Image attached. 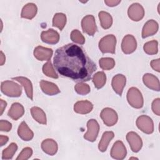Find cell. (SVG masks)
I'll return each instance as SVG.
<instances>
[{"label":"cell","instance_id":"obj_39","mask_svg":"<svg viewBox=\"0 0 160 160\" xmlns=\"http://www.w3.org/2000/svg\"><path fill=\"white\" fill-rule=\"evenodd\" d=\"M160 60L159 59H154L152 61H151V66L152 67V68L155 70L157 72H159L160 71Z\"/></svg>","mask_w":160,"mask_h":160},{"label":"cell","instance_id":"obj_1","mask_svg":"<svg viewBox=\"0 0 160 160\" xmlns=\"http://www.w3.org/2000/svg\"><path fill=\"white\" fill-rule=\"evenodd\" d=\"M53 61L55 69L61 75L76 82L89 81L97 69L84 49L72 43L58 48Z\"/></svg>","mask_w":160,"mask_h":160},{"label":"cell","instance_id":"obj_40","mask_svg":"<svg viewBox=\"0 0 160 160\" xmlns=\"http://www.w3.org/2000/svg\"><path fill=\"white\" fill-rule=\"evenodd\" d=\"M121 2V1H116V0H105L104 3L110 7H114L118 5Z\"/></svg>","mask_w":160,"mask_h":160},{"label":"cell","instance_id":"obj_25","mask_svg":"<svg viewBox=\"0 0 160 160\" xmlns=\"http://www.w3.org/2000/svg\"><path fill=\"white\" fill-rule=\"evenodd\" d=\"M114 136V134L112 131H106L103 133L98 145V148L100 151L104 152L106 151L109 143L113 139Z\"/></svg>","mask_w":160,"mask_h":160},{"label":"cell","instance_id":"obj_13","mask_svg":"<svg viewBox=\"0 0 160 160\" xmlns=\"http://www.w3.org/2000/svg\"><path fill=\"white\" fill-rule=\"evenodd\" d=\"M126 78L125 76L121 74H118L114 76L112 79V88L114 92L119 96H121L123 89L126 86Z\"/></svg>","mask_w":160,"mask_h":160},{"label":"cell","instance_id":"obj_2","mask_svg":"<svg viewBox=\"0 0 160 160\" xmlns=\"http://www.w3.org/2000/svg\"><path fill=\"white\" fill-rule=\"evenodd\" d=\"M1 92L9 97H19L22 93L21 86L12 81H5L1 82Z\"/></svg>","mask_w":160,"mask_h":160},{"label":"cell","instance_id":"obj_16","mask_svg":"<svg viewBox=\"0 0 160 160\" xmlns=\"http://www.w3.org/2000/svg\"><path fill=\"white\" fill-rule=\"evenodd\" d=\"M159 26L156 21L153 19L148 21L144 25L142 30V38H146L155 34L158 31Z\"/></svg>","mask_w":160,"mask_h":160},{"label":"cell","instance_id":"obj_21","mask_svg":"<svg viewBox=\"0 0 160 160\" xmlns=\"http://www.w3.org/2000/svg\"><path fill=\"white\" fill-rule=\"evenodd\" d=\"M93 108L92 104L89 101H80L74 105V111L76 113L86 114L90 112Z\"/></svg>","mask_w":160,"mask_h":160},{"label":"cell","instance_id":"obj_34","mask_svg":"<svg viewBox=\"0 0 160 160\" xmlns=\"http://www.w3.org/2000/svg\"><path fill=\"white\" fill-rule=\"evenodd\" d=\"M71 39L79 44H84L85 42V38L81 32L78 29H74L71 32Z\"/></svg>","mask_w":160,"mask_h":160},{"label":"cell","instance_id":"obj_10","mask_svg":"<svg viewBox=\"0 0 160 160\" xmlns=\"http://www.w3.org/2000/svg\"><path fill=\"white\" fill-rule=\"evenodd\" d=\"M137 48V42L135 38L131 34L124 37L121 43V49L124 54H128L133 52Z\"/></svg>","mask_w":160,"mask_h":160},{"label":"cell","instance_id":"obj_43","mask_svg":"<svg viewBox=\"0 0 160 160\" xmlns=\"http://www.w3.org/2000/svg\"><path fill=\"white\" fill-rule=\"evenodd\" d=\"M6 61V57L2 51H1V66H2Z\"/></svg>","mask_w":160,"mask_h":160},{"label":"cell","instance_id":"obj_27","mask_svg":"<svg viewBox=\"0 0 160 160\" xmlns=\"http://www.w3.org/2000/svg\"><path fill=\"white\" fill-rule=\"evenodd\" d=\"M99 18L101 27L104 29H109L112 24V18L111 14L106 11L99 12Z\"/></svg>","mask_w":160,"mask_h":160},{"label":"cell","instance_id":"obj_38","mask_svg":"<svg viewBox=\"0 0 160 160\" xmlns=\"http://www.w3.org/2000/svg\"><path fill=\"white\" fill-rule=\"evenodd\" d=\"M152 110L157 116L160 115V99L156 98L152 102Z\"/></svg>","mask_w":160,"mask_h":160},{"label":"cell","instance_id":"obj_20","mask_svg":"<svg viewBox=\"0 0 160 160\" xmlns=\"http://www.w3.org/2000/svg\"><path fill=\"white\" fill-rule=\"evenodd\" d=\"M41 149L48 155H54L58 149L57 142L52 139H44L41 143Z\"/></svg>","mask_w":160,"mask_h":160},{"label":"cell","instance_id":"obj_18","mask_svg":"<svg viewBox=\"0 0 160 160\" xmlns=\"http://www.w3.org/2000/svg\"><path fill=\"white\" fill-rule=\"evenodd\" d=\"M39 85L42 92L48 95L53 96L60 92V90L58 86L53 82L41 80L39 82Z\"/></svg>","mask_w":160,"mask_h":160},{"label":"cell","instance_id":"obj_37","mask_svg":"<svg viewBox=\"0 0 160 160\" xmlns=\"http://www.w3.org/2000/svg\"><path fill=\"white\" fill-rule=\"evenodd\" d=\"M12 128V124L11 122L6 120H1L0 121V130L1 131L8 132Z\"/></svg>","mask_w":160,"mask_h":160},{"label":"cell","instance_id":"obj_9","mask_svg":"<svg viewBox=\"0 0 160 160\" xmlns=\"http://www.w3.org/2000/svg\"><path fill=\"white\" fill-rule=\"evenodd\" d=\"M128 14L131 20L134 21H139L143 18L144 16V10L140 4L135 2L129 7Z\"/></svg>","mask_w":160,"mask_h":160},{"label":"cell","instance_id":"obj_32","mask_svg":"<svg viewBox=\"0 0 160 160\" xmlns=\"http://www.w3.org/2000/svg\"><path fill=\"white\" fill-rule=\"evenodd\" d=\"M42 72L47 76L54 79L58 78V75L54 69L53 68L52 64L51 61H48L42 66Z\"/></svg>","mask_w":160,"mask_h":160},{"label":"cell","instance_id":"obj_15","mask_svg":"<svg viewBox=\"0 0 160 160\" xmlns=\"http://www.w3.org/2000/svg\"><path fill=\"white\" fill-rule=\"evenodd\" d=\"M53 51L51 49L38 46L34 50V56L39 61H49Z\"/></svg>","mask_w":160,"mask_h":160},{"label":"cell","instance_id":"obj_33","mask_svg":"<svg viewBox=\"0 0 160 160\" xmlns=\"http://www.w3.org/2000/svg\"><path fill=\"white\" fill-rule=\"evenodd\" d=\"M99 66L103 70H110L115 66V61L111 58H102L99 61Z\"/></svg>","mask_w":160,"mask_h":160},{"label":"cell","instance_id":"obj_41","mask_svg":"<svg viewBox=\"0 0 160 160\" xmlns=\"http://www.w3.org/2000/svg\"><path fill=\"white\" fill-rule=\"evenodd\" d=\"M6 106H7V102H6L5 101H4L3 99H0V109H1L0 114H1V115L2 114V113H3V112H4V109H5V108H6Z\"/></svg>","mask_w":160,"mask_h":160},{"label":"cell","instance_id":"obj_23","mask_svg":"<svg viewBox=\"0 0 160 160\" xmlns=\"http://www.w3.org/2000/svg\"><path fill=\"white\" fill-rule=\"evenodd\" d=\"M24 113V109L22 105L19 102H14L11 105L8 114L12 119L16 121L21 118Z\"/></svg>","mask_w":160,"mask_h":160},{"label":"cell","instance_id":"obj_8","mask_svg":"<svg viewBox=\"0 0 160 160\" xmlns=\"http://www.w3.org/2000/svg\"><path fill=\"white\" fill-rule=\"evenodd\" d=\"M81 26L83 32L89 36H93L97 31L95 18L92 15L84 16L81 21Z\"/></svg>","mask_w":160,"mask_h":160},{"label":"cell","instance_id":"obj_11","mask_svg":"<svg viewBox=\"0 0 160 160\" xmlns=\"http://www.w3.org/2000/svg\"><path fill=\"white\" fill-rule=\"evenodd\" d=\"M126 139L129 144L131 149L134 152H138L142 146V141L141 137L135 132H129L126 135Z\"/></svg>","mask_w":160,"mask_h":160},{"label":"cell","instance_id":"obj_6","mask_svg":"<svg viewBox=\"0 0 160 160\" xmlns=\"http://www.w3.org/2000/svg\"><path fill=\"white\" fill-rule=\"evenodd\" d=\"M88 131L84 135V138L90 142H94L99 131V125L97 121L94 119L89 120L87 122Z\"/></svg>","mask_w":160,"mask_h":160},{"label":"cell","instance_id":"obj_12","mask_svg":"<svg viewBox=\"0 0 160 160\" xmlns=\"http://www.w3.org/2000/svg\"><path fill=\"white\" fill-rule=\"evenodd\" d=\"M127 154V151L123 142L121 141L115 142L111 150V156L115 159H123Z\"/></svg>","mask_w":160,"mask_h":160},{"label":"cell","instance_id":"obj_14","mask_svg":"<svg viewBox=\"0 0 160 160\" xmlns=\"http://www.w3.org/2000/svg\"><path fill=\"white\" fill-rule=\"evenodd\" d=\"M41 39L45 43L55 44L59 41V34L56 31L49 29L48 31H44L41 32Z\"/></svg>","mask_w":160,"mask_h":160},{"label":"cell","instance_id":"obj_7","mask_svg":"<svg viewBox=\"0 0 160 160\" xmlns=\"http://www.w3.org/2000/svg\"><path fill=\"white\" fill-rule=\"evenodd\" d=\"M100 117L103 122L108 126H114L118 119L117 112L110 108H104L101 112Z\"/></svg>","mask_w":160,"mask_h":160},{"label":"cell","instance_id":"obj_42","mask_svg":"<svg viewBox=\"0 0 160 160\" xmlns=\"http://www.w3.org/2000/svg\"><path fill=\"white\" fill-rule=\"evenodd\" d=\"M8 140H9V138L8 136L1 135L0 136V144H1V146H2L4 144H6L7 143V142L8 141Z\"/></svg>","mask_w":160,"mask_h":160},{"label":"cell","instance_id":"obj_30","mask_svg":"<svg viewBox=\"0 0 160 160\" xmlns=\"http://www.w3.org/2000/svg\"><path fill=\"white\" fill-rule=\"evenodd\" d=\"M158 42L156 40H152L146 42L143 46L144 52L149 55H153L158 53Z\"/></svg>","mask_w":160,"mask_h":160},{"label":"cell","instance_id":"obj_3","mask_svg":"<svg viewBox=\"0 0 160 160\" xmlns=\"http://www.w3.org/2000/svg\"><path fill=\"white\" fill-rule=\"evenodd\" d=\"M127 100L128 103L132 107L139 109L143 106V97L140 91L134 87L129 89L127 93Z\"/></svg>","mask_w":160,"mask_h":160},{"label":"cell","instance_id":"obj_19","mask_svg":"<svg viewBox=\"0 0 160 160\" xmlns=\"http://www.w3.org/2000/svg\"><path fill=\"white\" fill-rule=\"evenodd\" d=\"M18 134L21 139L25 141H30L34 137L33 132L24 121H22L19 124L18 129Z\"/></svg>","mask_w":160,"mask_h":160},{"label":"cell","instance_id":"obj_5","mask_svg":"<svg viewBox=\"0 0 160 160\" xmlns=\"http://www.w3.org/2000/svg\"><path fill=\"white\" fill-rule=\"evenodd\" d=\"M136 123L138 129L146 134H151L154 131L153 121L150 117L146 115L138 117Z\"/></svg>","mask_w":160,"mask_h":160},{"label":"cell","instance_id":"obj_4","mask_svg":"<svg viewBox=\"0 0 160 160\" xmlns=\"http://www.w3.org/2000/svg\"><path fill=\"white\" fill-rule=\"evenodd\" d=\"M116 38L113 34L103 37L99 42V48L102 53H115Z\"/></svg>","mask_w":160,"mask_h":160},{"label":"cell","instance_id":"obj_28","mask_svg":"<svg viewBox=\"0 0 160 160\" xmlns=\"http://www.w3.org/2000/svg\"><path fill=\"white\" fill-rule=\"evenodd\" d=\"M66 24V16L62 12L55 14L52 19V26L62 30Z\"/></svg>","mask_w":160,"mask_h":160},{"label":"cell","instance_id":"obj_36","mask_svg":"<svg viewBox=\"0 0 160 160\" xmlns=\"http://www.w3.org/2000/svg\"><path fill=\"white\" fill-rule=\"evenodd\" d=\"M32 154V149L29 147H26L19 153L17 157V160H26L28 159Z\"/></svg>","mask_w":160,"mask_h":160},{"label":"cell","instance_id":"obj_17","mask_svg":"<svg viewBox=\"0 0 160 160\" xmlns=\"http://www.w3.org/2000/svg\"><path fill=\"white\" fill-rule=\"evenodd\" d=\"M142 81L145 86L148 88L156 91H159V81L154 75L149 73L145 74L142 77Z\"/></svg>","mask_w":160,"mask_h":160},{"label":"cell","instance_id":"obj_26","mask_svg":"<svg viewBox=\"0 0 160 160\" xmlns=\"http://www.w3.org/2000/svg\"><path fill=\"white\" fill-rule=\"evenodd\" d=\"M31 113L34 119L38 122L42 124H46V116L42 109L34 106L31 109Z\"/></svg>","mask_w":160,"mask_h":160},{"label":"cell","instance_id":"obj_29","mask_svg":"<svg viewBox=\"0 0 160 160\" xmlns=\"http://www.w3.org/2000/svg\"><path fill=\"white\" fill-rule=\"evenodd\" d=\"M92 82L97 89L102 88L106 82V76L102 71H99L94 74Z\"/></svg>","mask_w":160,"mask_h":160},{"label":"cell","instance_id":"obj_24","mask_svg":"<svg viewBox=\"0 0 160 160\" xmlns=\"http://www.w3.org/2000/svg\"><path fill=\"white\" fill-rule=\"evenodd\" d=\"M38 8L34 3H28L26 4L21 11V16L22 18L31 19L36 15Z\"/></svg>","mask_w":160,"mask_h":160},{"label":"cell","instance_id":"obj_35","mask_svg":"<svg viewBox=\"0 0 160 160\" xmlns=\"http://www.w3.org/2000/svg\"><path fill=\"white\" fill-rule=\"evenodd\" d=\"M74 89L76 92L80 95H86L88 94L91 91L89 86L82 82H80L75 85Z\"/></svg>","mask_w":160,"mask_h":160},{"label":"cell","instance_id":"obj_22","mask_svg":"<svg viewBox=\"0 0 160 160\" xmlns=\"http://www.w3.org/2000/svg\"><path fill=\"white\" fill-rule=\"evenodd\" d=\"M13 80H16L20 82V84H22L23 86L27 96L31 99H33V88L32 85L31 83V81L28 79L27 78L23 77V76H18L12 78Z\"/></svg>","mask_w":160,"mask_h":160},{"label":"cell","instance_id":"obj_31","mask_svg":"<svg viewBox=\"0 0 160 160\" xmlns=\"http://www.w3.org/2000/svg\"><path fill=\"white\" fill-rule=\"evenodd\" d=\"M18 149V146L16 143H11L8 148L4 149L2 152V159H11Z\"/></svg>","mask_w":160,"mask_h":160},{"label":"cell","instance_id":"obj_44","mask_svg":"<svg viewBox=\"0 0 160 160\" xmlns=\"http://www.w3.org/2000/svg\"><path fill=\"white\" fill-rule=\"evenodd\" d=\"M129 159H138V158H134V157H132V158H129Z\"/></svg>","mask_w":160,"mask_h":160}]
</instances>
